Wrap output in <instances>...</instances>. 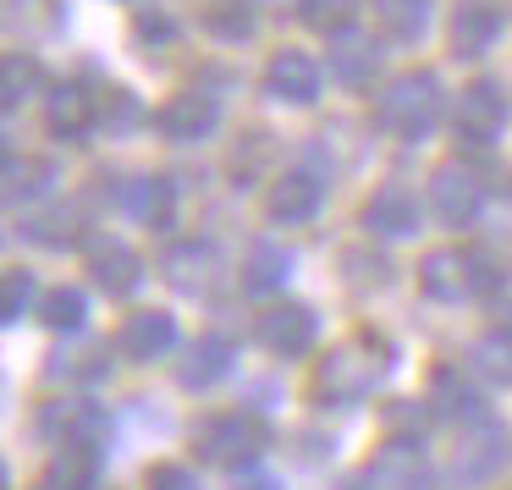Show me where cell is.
<instances>
[{"label":"cell","instance_id":"1","mask_svg":"<svg viewBox=\"0 0 512 490\" xmlns=\"http://www.w3.org/2000/svg\"><path fill=\"white\" fill-rule=\"evenodd\" d=\"M386 364H391L386 342H375V336H353V342L331 347V353L320 358V369H314V397L331 402V408H342V402H364L369 391L380 386Z\"/></svg>","mask_w":512,"mask_h":490},{"label":"cell","instance_id":"2","mask_svg":"<svg viewBox=\"0 0 512 490\" xmlns=\"http://www.w3.org/2000/svg\"><path fill=\"white\" fill-rule=\"evenodd\" d=\"M435 116H441V83H435L430 72H397V78L375 94V122L397 138L430 133Z\"/></svg>","mask_w":512,"mask_h":490},{"label":"cell","instance_id":"3","mask_svg":"<svg viewBox=\"0 0 512 490\" xmlns=\"http://www.w3.org/2000/svg\"><path fill=\"white\" fill-rule=\"evenodd\" d=\"M199 457H210V463L232 468V463H248V457H259V446H265V424L254 419V413H215V419L199 424Z\"/></svg>","mask_w":512,"mask_h":490},{"label":"cell","instance_id":"4","mask_svg":"<svg viewBox=\"0 0 512 490\" xmlns=\"http://www.w3.org/2000/svg\"><path fill=\"white\" fill-rule=\"evenodd\" d=\"M479 204H485V182H479L474 171L457 166V160L435 166V177H430V210L441 215L446 226H468L479 215Z\"/></svg>","mask_w":512,"mask_h":490},{"label":"cell","instance_id":"5","mask_svg":"<svg viewBox=\"0 0 512 490\" xmlns=\"http://www.w3.org/2000/svg\"><path fill=\"white\" fill-rule=\"evenodd\" d=\"M452 122H457V138H463V144H496L501 127H507V94H501L496 83H468Z\"/></svg>","mask_w":512,"mask_h":490},{"label":"cell","instance_id":"6","mask_svg":"<svg viewBox=\"0 0 512 490\" xmlns=\"http://www.w3.org/2000/svg\"><path fill=\"white\" fill-rule=\"evenodd\" d=\"M320 204H325L320 177H309V171H287V177L270 182L265 215L276 226H303V221H314V215H320Z\"/></svg>","mask_w":512,"mask_h":490},{"label":"cell","instance_id":"7","mask_svg":"<svg viewBox=\"0 0 512 490\" xmlns=\"http://www.w3.org/2000/svg\"><path fill=\"white\" fill-rule=\"evenodd\" d=\"M265 94H276L281 105H314L320 100V67L303 50H276L265 67Z\"/></svg>","mask_w":512,"mask_h":490},{"label":"cell","instance_id":"8","mask_svg":"<svg viewBox=\"0 0 512 490\" xmlns=\"http://www.w3.org/2000/svg\"><path fill=\"white\" fill-rule=\"evenodd\" d=\"M215 122H221V105L199 89L166 100V111H160V133H166L171 144H199V138L215 133Z\"/></svg>","mask_w":512,"mask_h":490},{"label":"cell","instance_id":"9","mask_svg":"<svg viewBox=\"0 0 512 490\" xmlns=\"http://www.w3.org/2000/svg\"><path fill=\"white\" fill-rule=\"evenodd\" d=\"M259 342H265L270 353H281V358L309 353V342H314V309H303V303H281V309L259 314Z\"/></svg>","mask_w":512,"mask_h":490},{"label":"cell","instance_id":"10","mask_svg":"<svg viewBox=\"0 0 512 490\" xmlns=\"http://www.w3.org/2000/svg\"><path fill=\"white\" fill-rule=\"evenodd\" d=\"M45 122H50V133H61V138H83L100 122V100H94L83 83H61L45 100Z\"/></svg>","mask_w":512,"mask_h":490},{"label":"cell","instance_id":"11","mask_svg":"<svg viewBox=\"0 0 512 490\" xmlns=\"http://www.w3.org/2000/svg\"><path fill=\"white\" fill-rule=\"evenodd\" d=\"M171 342H177V325H171L166 309H138V314H127L122 336H116V347H122L127 358H138V364L160 358Z\"/></svg>","mask_w":512,"mask_h":490},{"label":"cell","instance_id":"12","mask_svg":"<svg viewBox=\"0 0 512 490\" xmlns=\"http://www.w3.org/2000/svg\"><path fill=\"white\" fill-rule=\"evenodd\" d=\"M89 276H94V287H100V292L127 298V292L144 281V265H138V254H133V248H122V243H94L89 248Z\"/></svg>","mask_w":512,"mask_h":490},{"label":"cell","instance_id":"13","mask_svg":"<svg viewBox=\"0 0 512 490\" xmlns=\"http://www.w3.org/2000/svg\"><path fill=\"white\" fill-rule=\"evenodd\" d=\"M501 39V12L485 6V0H463L452 12V50L457 56H485Z\"/></svg>","mask_w":512,"mask_h":490},{"label":"cell","instance_id":"14","mask_svg":"<svg viewBox=\"0 0 512 490\" xmlns=\"http://www.w3.org/2000/svg\"><path fill=\"white\" fill-rule=\"evenodd\" d=\"M419 276H424V292L441 298V303H457V298L474 292V281H468V254H457V248H435V254H424Z\"/></svg>","mask_w":512,"mask_h":490},{"label":"cell","instance_id":"15","mask_svg":"<svg viewBox=\"0 0 512 490\" xmlns=\"http://www.w3.org/2000/svg\"><path fill=\"white\" fill-rule=\"evenodd\" d=\"M56 166L50 160H34V155H0V204H23V199H39L50 188Z\"/></svg>","mask_w":512,"mask_h":490},{"label":"cell","instance_id":"16","mask_svg":"<svg viewBox=\"0 0 512 490\" xmlns=\"http://www.w3.org/2000/svg\"><path fill=\"white\" fill-rule=\"evenodd\" d=\"M364 226L375 237H408L413 226H419V204H413L402 188H380L375 199L364 204Z\"/></svg>","mask_w":512,"mask_h":490},{"label":"cell","instance_id":"17","mask_svg":"<svg viewBox=\"0 0 512 490\" xmlns=\"http://www.w3.org/2000/svg\"><path fill=\"white\" fill-rule=\"evenodd\" d=\"M122 210L133 215V221H144V226H166L171 210H177V193H171L166 177H133L127 193H122Z\"/></svg>","mask_w":512,"mask_h":490},{"label":"cell","instance_id":"18","mask_svg":"<svg viewBox=\"0 0 512 490\" xmlns=\"http://www.w3.org/2000/svg\"><path fill=\"white\" fill-rule=\"evenodd\" d=\"M369 485H380V490H419L424 485V457L413 452L408 441H391L386 452L369 463Z\"/></svg>","mask_w":512,"mask_h":490},{"label":"cell","instance_id":"19","mask_svg":"<svg viewBox=\"0 0 512 490\" xmlns=\"http://www.w3.org/2000/svg\"><path fill=\"white\" fill-rule=\"evenodd\" d=\"M39 89H45V67L34 56H23V50H6L0 56V105H23Z\"/></svg>","mask_w":512,"mask_h":490},{"label":"cell","instance_id":"20","mask_svg":"<svg viewBox=\"0 0 512 490\" xmlns=\"http://www.w3.org/2000/svg\"><path fill=\"white\" fill-rule=\"evenodd\" d=\"M232 369V342H221V336H204V342H193V353L182 358V386H215V380Z\"/></svg>","mask_w":512,"mask_h":490},{"label":"cell","instance_id":"21","mask_svg":"<svg viewBox=\"0 0 512 490\" xmlns=\"http://www.w3.org/2000/svg\"><path fill=\"white\" fill-rule=\"evenodd\" d=\"M331 67H336V78L342 83H369L375 78V67H380V50H375V39H364V34H336V56H331Z\"/></svg>","mask_w":512,"mask_h":490},{"label":"cell","instance_id":"22","mask_svg":"<svg viewBox=\"0 0 512 490\" xmlns=\"http://www.w3.org/2000/svg\"><path fill=\"white\" fill-rule=\"evenodd\" d=\"M166 276L177 281L182 292H199V287H210V281H215V254L204 243H177L166 254Z\"/></svg>","mask_w":512,"mask_h":490},{"label":"cell","instance_id":"23","mask_svg":"<svg viewBox=\"0 0 512 490\" xmlns=\"http://www.w3.org/2000/svg\"><path fill=\"white\" fill-rule=\"evenodd\" d=\"M501 463H507V446H501V435H496V430H485L479 441H463V446H457L452 474L468 485V479H490Z\"/></svg>","mask_w":512,"mask_h":490},{"label":"cell","instance_id":"24","mask_svg":"<svg viewBox=\"0 0 512 490\" xmlns=\"http://www.w3.org/2000/svg\"><path fill=\"white\" fill-rule=\"evenodd\" d=\"M287 270H292V254H287V248H276V243H259L254 254H248L243 287H248V292H276L281 281H287Z\"/></svg>","mask_w":512,"mask_h":490},{"label":"cell","instance_id":"25","mask_svg":"<svg viewBox=\"0 0 512 490\" xmlns=\"http://www.w3.org/2000/svg\"><path fill=\"white\" fill-rule=\"evenodd\" d=\"M94 479V446H61L45 474V490H89Z\"/></svg>","mask_w":512,"mask_h":490},{"label":"cell","instance_id":"26","mask_svg":"<svg viewBox=\"0 0 512 490\" xmlns=\"http://www.w3.org/2000/svg\"><path fill=\"white\" fill-rule=\"evenodd\" d=\"M474 369H479V375H490L496 386H512V325L479 336V342H474Z\"/></svg>","mask_w":512,"mask_h":490},{"label":"cell","instance_id":"27","mask_svg":"<svg viewBox=\"0 0 512 490\" xmlns=\"http://www.w3.org/2000/svg\"><path fill=\"white\" fill-rule=\"evenodd\" d=\"M375 17L391 39H419L430 23V0H375Z\"/></svg>","mask_w":512,"mask_h":490},{"label":"cell","instance_id":"28","mask_svg":"<svg viewBox=\"0 0 512 490\" xmlns=\"http://www.w3.org/2000/svg\"><path fill=\"white\" fill-rule=\"evenodd\" d=\"M474 386H468L457 369H435L430 375V408L446 413V419H463V413H474Z\"/></svg>","mask_w":512,"mask_h":490},{"label":"cell","instance_id":"29","mask_svg":"<svg viewBox=\"0 0 512 490\" xmlns=\"http://www.w3.org/2000/svg\"><path fill=\"white\" fill-rule=\"evenodd\" d=\"M39 314H45L50 331H78L83 314H89V303H83V292H78V287H50V292H45V303H39Z\"/></svg>","mask_w":512,"mask_h":490},{"label":"cell","instance_id":"30","mask_svg":"<svg viewBox=\"0 0 512 490\" xmlns=\"http://www.w3.org/2000/svg\"><path fill=\"white\" fill-rule=\"evenodd\" d=\"M204 28L221 39H248L254 34V6H243V0H215L210 12H204Z\"/></svg>","mask_w":512,"mask_h":490},{"label":"cell","instance_id":"31","mask_svg":"<svg viewBox=\"0 0 512 490\" xmlns=\"http://www.w3.org/2000/svg\"><path fill=\"white\" fill-rule=\"evenodd\" d=\"M28 298H34V281H28L23 270H6V276H0V325L17 320V314L28 309Z\"/></svg>","mask_w":512,"mask_h":490},{"label":"cell","instance_id":"32","mask_svg":"<svg viewBox=\"0 0 512 490\" xmlns=\"http://www.w3.org/2000/svg\"><path fill=\"white\" fill-rule=\"evenodd\" d=\"M342 265H347V276H353V287H386L391 281V265H380V259H369V254H347Z\"/></svg>","mask_w":512,"mask_h":490},{"label":"cell","instance_id":"33","mask_svg":"<svg viewBox=\"0 0 512 490\" xmlns=\"http://www.w3.org/2000/svg\"><path fill=\"white\" fill-rule=\"evenodd\" d=\"M303 17H309V23H320V28H336V17H353V0H309V6H303Z\"/></svg>","mask_w":512,"mask_h":490},{"label":"cell","instance_id":"34","mask_svg":"<svg viewBox=\"0 0 512 490\" xmlns=\"http://www.w3.org/2000/svg\"><path fill=\"white\" fill-rule=\"evenodd\" d=\"M468 281H474V292H496L501 287V265L490 254H468Z\"/></svg>","mask_w":512,"mask_h":490},{"label":"cell","instance_id":"35","mask_svg":"<svg viewBox=\"0 0 512 490\" xmlns=\"http://www.w3.org/2000/svg\"><path fill=\"white\" fill-rule=\"evenodd\" d=\"M149 490H199V485H193L188 468H155V474H149Z\"/></svg>","mask_w":512,"mask_h":490},{"label":"cell","instance_id":"36","mask_svg":"<svg viewBox=\"0 0 512 490\" xmlns=\"http://www.w3.org/2000/svg\"><path fill=\"white\" fill-rule=\"evenodd\" d=\"M177 34V23L171 17H160V12H138V39H171Z\"/></svg>","mask_w":512,"mask_h":490},{"label":"cell","instance_id":"37","mask_svg":"<svg viewBox=\"0 0 512 490\" xmlns=\"http://www.w3.org/2000/svg\"><path fill=\"white\" fill-rule=\"evenodd\" d=\"M237 490H276L270 479H248V485H237Z\"/></svg>","mask_w":512,"mask_h":490},{"label":"cell","instance_id":"38","mask_svg":"<svg viewBox=\"0 0 512 490\" xmlns=\"http://www.w3.org/2000/svg\"><path fill=\"white\" fill-rule=\"evenodd\" d=\"M17 6H23V0H0V17H12Z\"/></svg>","mask_w":512,"mask_h":490},{"label":"cell","instance_id":"39","mask_svg":"<svg viewBox=\"0 0 512 490\" xmlns=\"http://www.w3.org/2000/svg\"><path fill=\"white\" fill-rule=\"evenodd\" d=\"M270 6H281V12H287V6H298V0H270Z\"/></svg>","mask_w":512,"mask_h":490},{"label":"cell","instance_id":"40","mask_svg":"<svg viewBox=\"0 0 512 490\" xmlns=\"http://www.w3.org/2000/svg\"><path fill=\"white\" fill-rule=\"evenodd\" d=\"M496 6H507V12H512V0H496Z\"/></svg>","mask_w":512,"mask_h":490},{"label":"cell","instance_id":"41","mask_svg":"<svg viewBox=\"0 0 512 490\" xmlns=\"http://www.w3.org/2000/svg\"><path fill=\"white\" fill-rule=\"evenodd\" d=\"M0 485H6V479H0Z\"/></svg>","mask_w":512,"mask_h":490}]
</instances>
